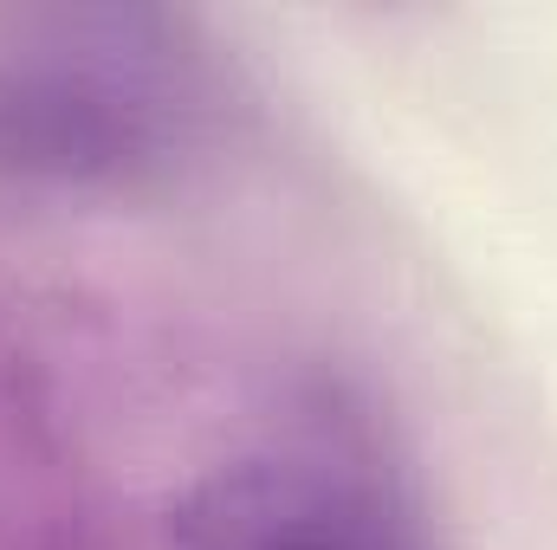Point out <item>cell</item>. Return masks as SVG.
I'll return each instance as SVG.
<instances>
[{
    "label": "cell",
    "mask_w": 557,
    "mask_h": 550,
    "mask_svg": "<svg viewBox=\"0 0 557 550\" xmlns=\"http://www.w3.org/2000/svg\"><path fill=\"white\" fill-rule=\"evenodd\" d=\"M240 124V78L195 13L33 7L0 20V182L143 195Z\"/></svg>",
    "instance_id": "cell-1"
},
{
    "label": "cell",
    "mask_w": 557,
    "mask_h": 550,
    "mask_svg": "<svg viewBox=\"0 0 557 550\" xmlns=\"http://www.w3.org/2000/svg\"><path fill=\"white\" fill-rule=\"evenodd\" d=\"M169 550H428L403 486L337 434L260 440L169 512Z\"/></svg>",
    "instance_id": "cell-2"
}]
</instances>
